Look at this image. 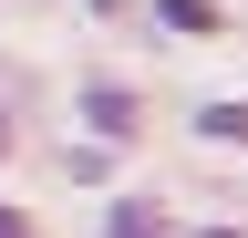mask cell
Segmentation results:
<instances>
[{
  "label": "cell",
  "instance_id": "obj_3",
  "mask_svg": "<svg viewBox=\"0 0 248 238\" xmlns=\"http://www.w3.org/2000/svg\"><path fill=\"white\" fill-rule=\"evenodd\" d=\"M104 238H166V218H155V207H114Z\"/></svg>",
  "mask_w": 248,
  "mask_h": 238
},
{
  "label": "cell",
  "instance_id": "obj_2",
  "mask_svg": "<svg viewBox=\"0 0 248 238\" xmlns=\"http://www.w3.org/2000/svg\"><path fill=\"white\" fill-rule=\"evenodd\" d=\"M197 125H207L217 145H248V104H207V114H197Z\"/></svg>",
  "mask_w": 248,
  "mask_h": 238
},
{
  "label": "cell",
  "instance_id": "obj_1",
  "mask_svg": "<svg viewBox=\"0 0 248 238\" xmlns=\"http://www.w3.org/2000/svg\"><path fill=\"white\" fill-rule=\"evenodd\" d=\"M83 114H93V125H104V135H135V104H124V94H104V83H93V94H83Z\"/></svg>",
  "mask_w": 248,
  "mask_h": 238
},
{
  "label": "cell",
  "instance_id": "obj_5",
  "mask_svg": "<svg viewBox=\"0 0 248 238\" xmlns=\"http://www.w3.org/2000/svg\"><path fill=\"white\" fill-rule=\"evenodd\" d=\"M0 238H31V218H21V207H0Z\"/></svg>",
  "mask_w": 248,
  "mask_h": 238
},
{
  "label": "cell",
  "instance_id": "obj_4",
  "mask_svg": "<svg viewBox=\"0 0 248 238\" xmlns=\"http://www.w3.org/2000/svg\"><path fill=\"white\" fill-rule=\"evenodd\" d=\"M155 11H166L176 32H217V0H155Z\"/></svg>",
  "mask_w": 248,
  "mask_h": 238
},
{
  "label": "cell",
  "instance_id": "obj_6",
  "mask_svg": "<svg viewBox=\"0 0 248 238\" xmlns=\"http://www.w3.org/2000/svg\"><path fill=\"white\" fill-rule=\"evenodd\" d=\"M197 238H238V228H197Z\"/></svg>",
  "mask_w": 248,
  "mask_h": 238
},
{
  "label": "cell",
  "instance_id": "obj_7",
  "mask_svg": "<svg viewBox=\"0 0 248 238\" xmlns=\"http://www.w3.org/2000/svg\"><path fill=\"white\" fill-rule=\"evenodd\" d=\"M0 156H11V125H0Z\"/></svg>",
  "mask_w": 248,
  "mask_h": 238
}]
</instances>
